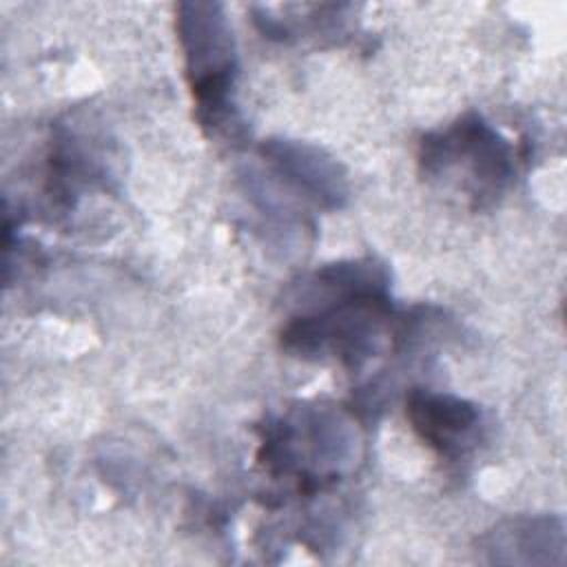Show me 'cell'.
<instances>
[{
    "label": "cell",
    "instance_id": "7a4b0ae2",
    "mask_svg": "<svg viewBox=\"0 0 567 567\" xmlns=\"http://www.w3.org/2000/svg\"><path fill=\"white\" fill-rule=\"evenodd\" d=\"M419 162L430 177L465 171V188L478 206L498 197L514 175L509 142L476 113L463 115L445 131L427 133L421 140Z\"/></svg>",
    "mask_w": 567,
    "mask_h": 567
},
{
    "label": "cell",
    "instance_id": "277c9868",
    "mask_svg": "<svg viewBox=\"0 0 567 567\" xmlns=\"http://www.w3.org/2000/svg\"><path fill=\"white\" fill-rule=\"evenodd\" d=\"M487 563L563 565L565 525L560 516H520L496 525L478 540Z\"/></svg>",
    "mask_w": 567,
    "mask_h": 567
},
{
    "label": "cell",
    "instance_id": "3957f363",
    "mask_svg": "<svg viewBox=\"0 0 567 567\" xmlns=\"http://www.w3.org/2000/svg\"><path fill=\"white\" fill-rule=\"evenodd\" d=\"M261 157L297 193L326 210H337L348 199V179L341 164L323 148L286 137L266 140L259 146Z\"/></svg>",
    "mask_w": 567,
    "mask_h": 567
},
{
    "label": "cell",
    "instance_id": "5b68a950",
    "mask_svg": "<svg viewBox=\"0 0 567 567\" xmlns=\"http://www.w3.org/2000/svg\"><path fill=\"white\" fill-rule=\"evenodd\" d=\"M408 419L430 447L443 456H456L472 443L481 414L465 399L414 390L408 396Z\"/></svg>",
    "mask_w": 567,
    "mask_h": 567
},
{
    "label": "cell",
    "instance_id": "6da1fadb",
    "mask_svg": "<svg viewBox=\"0 0 567 567\" xmlns=\"http://www.w3.org/2000/svg\"><path fill=\"white\" fill-rule=\"evenodd\" d=\"M177 40L202 126L235 122L230 100L237 78V51L230 22L219 2H182L175 9Z\"/></svg>",
    "mask_w": 567,
    "mask_h": 567
}]
</instances>
